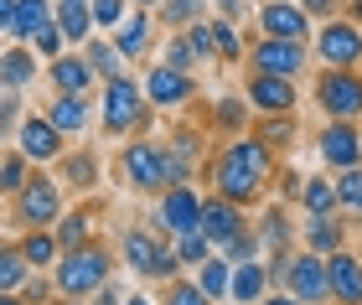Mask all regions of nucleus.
<instances>
[{
    "mask_svg": "<svg viewBox=\"0 0 362 305\" xmlns=\"http://www.w3.org/2000/svg\"><path fill=\"white\" fill-rule=\"evenodd\" d=\"M207 171H212V191H218V197L249 207V202L264 197V186L274 181V150L259 135H238L212 155Z\"/></svg>",
    "mask_w": 362,
    "mask_h": 305,
    "instance_id": "nucleus-1",
    "label": "nucleus"
},
{
    "mask_svg": "<svg viewBox=\"0 0 362 305\" xmlns=\"http://www.w3.org/2000/svg\"><path fill=\"white\" fill-rule=\"evenodd\" d=\"M151 99H145L140 78L135 73H119V78H104L98 83V130L124 140V135H145L151 130Z\"/></svg>",
    "mask_w": 362,
    "mask_h": 305,
    "instance_id": "nucleus-2",
    "label": "nucleus"
},
{
    "mask_svg": "<svg viewBox=\"0 0 362 305\" xmlns=\"http://www.w3.org/2000/svg\"><path fill=\"white\" fill-rule=\"evenodd\" d=\"M119 264L135 280H145V285H171L181 275L176 244H171V233L160 228V222H151V228H129L119 238Z\"/></svg>",
    "mask_w": 362,
    "mask_h": 305,
    "instance_id": "nucleus-3",
    "label": "nucleus"
},
{
    "mask_svg": "<svg viewBox=\"0 0 362 305\" xmlns=\"http://www.w3.org/2000/svg\"><path fill=\"white\" fill-rule=\"evenodd\" d=\"M109 280H114V253L98 244V238H88V244H78V249H62L57 264H52V285H57V295H68V300H88L93 290H104Z\"/></svg>",
    "mask_w": 362,
    "mask_h": 305,
    "instance_id": "nucleus-4",
    "label": "nucleus"
},
{
    "mask_svg": "<svg viewBox=\"0 0 362 305\" xmlns=\"http://www.w3.org/2000/svg\"><path fill=\"white\" fill-rule=\"evenodd\" d=\"M62 213H68V207H62V181L31 166L26 186L11 197V217L21 222V233H26V228H57Z\"/></svg>",
    "mask_w": 362,
    "mask_h": 305,
    "instance_id": "nucleus-5",
    "label": "nucleus"
},
{
    "mask_svg": "<svg viewBox=\"0 0 362 305\" xmlns=\"http://www.w3.org/2000/svg\"><path fill=\"white\" fill-rule=\"evenodd\" d=\"M119 171H124V181L135 186L140 197H160V191L171 186V176H166V145H156V140H124Z\"/></svg>",
    "mask_w": 362,
    "mask_h": 305,
    "instance_id": "nucleus-6",
    "label": "nucleus"
},
{
    "mask_svg": "<svg viewBox=\"0 0 362 305\" xmlns=\"http://www.w3.org/2000/svg\"><path fill=\"white\" fill-rule=\"evenodd\" d=\"M310 52L321 57V68H362V26L347 16L316 21L310 31Z\"/></svg>",
    "mask_w": 362,
    "mask_h": 305,
    "instance_id": "nucleus-7",
    "label": "nucleus"
},
{
    "mask_svg": "<svg viewBox=\"0 0 362 305\" xmlns=\"http://www.w3.org/2000/svg\"><path fill=\"white\" fill-rule=\"evenodd\" d=\"M316 109L326 119H362V68H321Z\"/></svg>",
    "mask_w": 362,
    "mask_h": 305,
    "instance_id": "nucleus-8",
    "label": "nucleus"
},
{
    "mask_svg": "<svg viewBox=\"0 0 362 305\" xmlns=\"http://www.w3.org/2000/svg\"><path fill=\"white\" fill-rule=\"evenodd\" d=\"M279 290H290L295 300L305 305H332V285H326V259L310 249H295L290 264H285V280H279Z\"/></svg>",
    "mask_w": 362,
    "mask_h": 305,
    "instance_id": "nucleus-9",
    "label": "nucleus"
},
{
    "mask_svg": "<svg viewBox=\"0 0 362 305\" xmlns=\"http://www.w3.org/2000/svg\"><path fill=\"white\" fill-rule=\"evenodd\" d=\"M16 150H21L31 166H57L62 150H68V135H62L47 114H21V130H16Z\"/></svg>",
    "mask_w": 362,
    "mask_h": 305,
    "instance_id": "nucleus-10",
    "label": "nucleus"
},
{
    "mask_svg": "<svg viewBox=\"0 0 362 305\" xmlns=\"http://www.w3.org/2000/svg\"><path fill=\"white\" fill-rule=\"evenodd\" d=\"M243 99H249L254 114H295V104H300V88H295V78H279V73H254L243 78Z\"/></svg>",
    "mask_w": 362,
    "mask_h": 305,
    "instance_id": "nucleus-11",
    "label": "nucleus"
},
{
    "mask_svg": "<svg viewBox=\"0 0 362 305\" xmlns=\"http://www.w3.org/2000/svg\"><path fill=\"white\" fill-rule=\"evenodd\" d=\"M316 155H321L326 171L362 166V124L357 119H326V130L316 135Z\"/></svg>",
    "mask_w": 362,
    "mask_h": 305,
    "instance_id": "nucleus-12",
    "label": "nucleus"
},
{
    "mask_svg": "<svg viewBox=\"0 0 362 305\" xmlns=\"http://www.w3.org/2000/svg\"><path fill=\"white\" fill-rule=\"evenodd\" d=\"M156 222H160L171 238H176V233H192L197 222H202V191H197L192 181H171V186L156 197Z\"/></svg>",
    "mask_w": 362,
    "mask_h": 305,
    "instance_id": "nucleus-13",
    "label": "nucleus"
},
{
    "mask_svg": "<svg viewBox=\"0 0 362 305\" xmlns=\"http://www.w3.org/2000/svg\"><path fill=\"white\" fill-rule=\"evenodd\" d=\"M140 88H145V99H151V109H187V104L197 99V78L181 73V68H171V62L145 68Z\"/></svg>",
    "mask_w": 362,
    "mask_h": 305,
    "instance_id": "nucleus-14",
    "label": "nucleus"
},
{
    "mask_svg": "<svg viewBox=\"0 0 362 305\" xmlns=\"http://www.w3.org/2000/svg\"><path fill=\"white\" fill-rule=\"evenodd\" d=\"M305 47H310V42L259 37V42L249 47V68H254V73H279V78H300V73H305V62H310Z\"/></svg>",
    "mask_w": 362,
    "mask_h": 305,
    "instance_id": "nucleus-15",
    "label": "nucleus"
},
{
    "mask_svg": "<svg viewBox=\"0 0 362 305\" xmlns=\"http://www.w3.org/2000/svg\"><path fill=\"white\" fill-rule=\"evenodd\" d=\"M254 21H259V37H285V42H310L316 21L300 11V0H264L254 6Z\"/></svg>",
    "mask_w": 362,
    "mask_h": 305,
    "instance_id": "nucleus-16",
    "label": "nucleus"
},
{
    "mask_svg": "<svg viewBox=\"0 0 362 305\" xmlns=\"http://www.w3.org/2000/svg\"><path fill=\"white\" fill-rule=\"evenodd\" d=\"M197 228L207 233L212 249H223V244H233V238L249 228V217H243L238 202H228V197H218V191H212V197H202V222H197Z\"/></svg>",
    "mask_w": 362,
    "mask_h": 305,
    "instance_id": "nucleus-17",
    "label": "nucleus"
},
{
    "mask_svg": "<svg viewBox=\"0 0 362 305\" xmlns=\"http://www.w3.org/2000/svg\"><path fill=\"white\" fill-rule=\"evenodd\" d=\"M326 285H332V305H362V259L352 249L326 253Z\"/></svg>",
    "mask_w": 362,
    "mask_h": 305,
    "instance_id": "nucleus-18",
    "label": "nucleus"
},
{
    "mask_svg": "<svg viewBox=\"0 0 362 305\" xmlns=\"http://www.w3.org/2000/svg\"><path fill=\"white\" fill-rule=\"evenodd\" d=\"M300 238H305L310 253H321V259H326V253L347 249V217H341V213H305Z\"/></svg>",
    "mask_w": 362,
    "mask_h": 305,
    "instance_id": "nucleus-19",
    "label": "nucleus"
},
{
    "mask_svg": "<svg viewBox=\"0 0 362 305\" xmlns=\"http://www.w3.org/2000/svg\"><path fill=\"white\" fill-rule=\"evenodd\" d=\"M47 83H52V93H93V68H88V57L83 52H62L47 62Z\"/></svg>",
    "mask_w": 362,
    "mask_h": 305,
    "instance_id": "nucleus-20",
    "label": "nucleus"
},
{
    "mask_svg": "<svg viewBox=\"0 0 362 305\" xmlns=\"http://www.w3.org/2000/svg\"><path fill=\"white\" fill-rule=\"evenodd\" d=\"M151 31H156V11H145V6H129V16L119 26L109 31V42L124 52V62H135L145 47H151Z\"/></svg>",
    "mask_w": 362,
    "mask_h": 305,
    "instance_id": "nucleus-21",
    "label": "nucleus"
},
{
    "mask_svg": "<svg viewBox=\"0 0 362 305\" xmlns=\"http://www.w3.org/2000/svg\"><path fill=\"white\" fill-rule=\"evenodd\" d=\"M37 73H42V57L31 52L26 42H11L6 52H0V88H11V93H21L37 83Z\"/></svg>",
    "mask_w": 362,
    "mask_h": 305,
    "instance_id": "nucleus-22",
    "label": "nucleus"
},
{
    "mask_svg": "<svg viewBox=\"0 0 362 305\" xmlns=\"http://www.w3.org/2000/svg\"><path fill=\"white\" fill-rule=\"evenodd\" d=\"M259 249H264V259H290L295 253V217L285 213V207H269L264 222H259Z\"/></svg>",
    "mask_w": 362,
    "mask_h": 305,
    "instance_id": "nucleus-23",
    "label": "nucleus"
},
{
    "mask_svg": "<svg viewBox=\"0 0 362 305\" xmlns=\"http://www.w3.org/2000/svg\"><path fill=\"white\" fill-rule=\"evenodd\" d=\"M47 119H52L62 135H83L93 124V99H88V93H52Z\"/></svg>",
    "mask_w": 362,
    "mask_h": 305,
    "instance_id": "nucleus-24",
    "label": "nucleus"
},
{
    "mask_svg": "<svg viewBox=\"0 0 362 305\" xmlns=\"http://www.w3.org/2000/svg\"><path fill=\"white\" fill-rule=\"evenodd\" d=\"M52 21L62 26V37H68V47H83L93 37V0H52Z\"/></svg>",
    "mask_w": 362,
    "mask_h": 305,
    "instance_id": "nucleus-25",
    "label": "nucleus"
},
{
    "mask_svg": "<svg viewBox=\"0 0 362 305\" xmlns=\"http://www.w3.org/2000/svg\"><path fill=\"white\" fill-rule=\"evenodd\" d=\"M264 290H269V269H264V259H243V264H233V280H228V300H233V305H259V300H264Z\"/></svg>",
    "mask_w": 362,
    "mask_h": 305,
    "instance_id": "nucleus-26",
    "label": "nucleus"
},
{
    "mask_svg": "<svg viewBox=\"0 0 362 305\" xmlns=\"http://www.w3.org/2000/svg\"><path fill=\"white\" fill-rule=\"evenodd\" d=\"M52 21V0H16V16H11V31H6V42H26Z\"/></svg>",
    "mask_w": 362,
    "mask_h": 305,
    "instance_id": "nucleus-27",
    "label": "nucleus"
},
{
    "mask_svg": "<svg viewBox=\"0 0 362 305\" xmlns=\"http://www.w3.org/2000/svg\"><path fill=\"white\" fill-rule=\"evenodd\" d=\"M57 171H62V186H73V191H93L98 186V160H93V150H62Z\"/></svg>",
    "mask_w": 362,
    "mask_h": 305,
    "instance_id": "nucleus-28",
    "label": "nucleus"
},
{
    "mask_svg": "<svg viewBox=\"0 0 362 305\" xmlns=\"http://www.w3.org/2000/svg\"><path fill=\"white\" fill-rule=\"evenodd\" d=\"M332 186H337V213L347 217V222H362V166L337 171Z\"/></svg>",
    "mask_w": 362,
    "mask_h": 305,
    "instance_id": "nucleus-29",
    "label": "nucleus"
},
{
    "mask_svg": "<svg viewBox=\"0 0 362 305\" xmlns=\"http://www.w3.org/2000/svg\"><path fill=\"white\" fill-rule=\"evenodd\" d=\"M83 57H88V68H93L98 83L124 73V52H119V47H114L109 37H88V42H83Z\"/></svg>",
    "mask_w": 362,
    "mask_h": 305,
    "instance_id": "nucleus-30",
    "label": "nucleus"
},
{
    "mask_svg": "<svg viewBox=\"0 0 362 305\" xmlns=\"http://www.w3.org/2000/svg\"><path fill=\"white\" fill-rule=\"evenodd\" d=\"M21 253H26L31 269H52L57 253H62V249H57V233H52V228H26V233H21Z\"/></svg>",
    "mask_w": 362,
    "mask_h": 305,
    "instance_id": "nucleus-31",
    "label": "nucleus"
},
{
    "mask_svg": "<svg viewBox=\"0 0 362 305\" xmlns=\"http://www.w3.org/2000/svg\"><path fill=\"white\" fill-rule=\"evenodd\" d=\"M228 280H233V264H228L223 253H212V259L197 264V285H202V295H207L212 305L228 300Z\"/></svg>",
    "mask_w": 362,
    "mask_h": 305,
    "instance_id": "nucleus-32",
    "label": "nucleus"
},
{
    "mask_svg": "<svg viewBox=\"0 0 362 305\" xmlns=\"http://www.w3.org/2000/svg\"><path fill=\"white\" fill-rule=\"evenodd\" d=\"M295 202H300V213H337V186H332V176H305Z\"/></svg>",
    "mask_w": 362,
    "mask_h": 305,
    "instance_id": "nucleus-33",
    "label": "nucleus"
},
{
    "mask_svg": "<svg viewBox=\"0 0 362 305\" xmlns=\"http://www.w3.org/2000/svg\"><path fill=\"white\" fill-rule=\"evenodd\" d=\"M52 233H57V249H78V244H88V238H93V213H88V207H78V213H62Z\"/></svg>",
    "mask_w": 362,
    "mask_h": 305,
    "instance_id": "nucleus-34",
    "label": "nucleus"
},
{
    "mask_svg": "<svg viewBox=\"0 0 362 305\" xmlns=\"http://www.w3.org/2000/svg\"><path fill=\"white\" fill-rule=\"evenodd\" d=\"M26 280H31V264L21 244H0V290H21Z\"/></svg>",
    "mask_w": 362,
    "mask_h": 305,
    "instance_id": "nucleus-35",
    "label": "nucleus"
},
{
    "mask_svg": "<svg viewBox=\"0 0 362 305\" xmlns=\"http://www.w3.org/2000/svg\"><path fill=\"white\" fill-rule=\"evenodd\" d=\"M31 176V160L21 150H0V197H16Z\"/></svg>",
    "mask_w": 362,
    "mask_h": 305,
    "instance_id": "nucleus-36",
    "label": "nucleus"
},
{
    "mask_svg": "<svg viewBox=\"0 0 362 305\" xmlns=\"http://www.w3.org/2000/svg\"><path fill=\"white\" fill-rule=\"evenodd\" d=\"M171 244H176V259H181V269H197L202 259H212V253H218V249L207 244V233H202V228H192V233H176Z\"/></svg>",
    "mask_w": 362,
    "mask_h": 305,
    "instance_id": "nucleus-37",
    "label": "nucleus"
},
{
    "mask_svg": "<svg viewBox=\"0 0 362 305\" xmlns=\"http://www.w3.org/2000/svg\"><path fill=\"white\" fill-rule=\"evenodd\" d=\"M212 42H218V62H243V57H249L243 31L233 21H218V16H212Z\"/></svg>",
    "mask_w": 362,
    "mask_h": 305,
    "instance_id": "nucleus-38",
    "label": "nucleus"
},
{
    "mask_svg": "<svg viewBox=\"0 0 362 305\" xmlns=\"http://www.w3.org/2000/svg\"><path fill=\"white\" fill-rule=\"evenodd\" d=\"M249 99H243V93H233V99H218L212 104V119L223 124V130H233V135H243V124H249Z\"/></svg>",
    "mask_w": 362,
    "mask_h": 305,
    "instance_id": "nucleus-39",
    "label": "nucleus"
},
{
    "mask_svg": "<svg viewBox=\"0 0 362 305\" xmlns=\"http://www.w3.org/2000/svg\"><path fill=\"white\" fill-rule=\"evenodd\" d=\"M259 140H264L269 150H285L290 140H295V124H290V114H259Z\"/></svg>",
    "mask_w": 362,
    "mask_h": 305,
    "instance_id": "nucleus-40",
    "label": "nucleus"
},
{
    "mask_svg": "<svg viewBox=\"0 0 362 305\" xmlns=\"http://www.w3.org/2000/svg\"><path fill=\"white\" fill-rule=\"evenodd\" d=\"M160 305H212V300L202 295V285H197V280L176 275V280L166 285V295H160Z\"/></svg>",
    "mask_w": 362,
    "mask_h": 305,
    "instance_id": "nucleus-41",
    "label": "nucleus"
},
{
    "mask_svg": "<svg viewBox=\"0 0 362 305\" xmlns=\"http://www.w3.org/2000/svg\"><path fill=\"white\" fill-rule=\"evenodd\" d=\"M160 52H166V57H160V62H171V68H181V73H197V62H202V57H197V52H192V42H187V31H171V42H166V47H160Z\"/></svg>",
    "mask_w": 362,
    "mask_h": 305,
    "instance_id": "nucleus-42",
    "label": "nucleus"
},
{
    "mask_svg": "<svg viewBox=\"0 0 362 305\" xmlns=\"http://www.w3.org/2000/svg\"><path fill=\"white\" fill-rule=\"evenodd\" d=\"M21 300H26V305H52V300H57L52 269H31V280L21 285Z\"/></svg>",
    "mask_w": 362,
    "mask_h": 305,
    "instance_id": "nucleus-43",
    "label": "nucleus"
},
{
    "mask_svg": "<svg viewBox=\"0 0 362 305\" xmlns=\"http://www.w3.org/2000/svg\"><path fill=\"white\" fill-rule=\"evenodd\" d=\"M31 52L47 57V62L62 57V52H68V37H62V26H57V21H47V26L37 31V37H31Z\"/></svg>",
    "mask_w": 362,
    "mask_h": 305,
    "instance_id": "nucleus-44",
    "label": "nucleus"
},
{
    "mask_svg": "<svg viewBox=\"0 0 362 305\" xmlns=\"http://www.w3.org/2000/svg\"><path fill=\"white\" fill-rule=\"evenodd\" d=\"M218 253H223L228 264H243V259H264V249H259V233H254V228H243V233L233 238V244H223Z\"/></svg>",
    "mask_w": 362,
    "mask_h": 305,
    "instance_id": "nucleus-45",
    "label": "nucleus"
},
{
    "mask_svg": "<svg viewBox=\"0 0 362 305\" xmlns=\"http://www.w3.org/2000/svg\"><path fill=\"white\" fill-rule=\"evenodd\" d=\"M187 42H192V52L202 57V62H218V42H212V16H202V21H192V26H187Z\"/></svg>",
    "mask_w": 362,
    "mask_h": 305,
    "instance_id": "nucleus-46",
    "label": "nucleus"
},
{
    "mask_svg": "<svg viewBox=\"0 0 362 305\" xmlns=\"http://www.w3.org/2000/svg\"><path fill=\"white\" fill-rule=\"evenodd\" d=\"M21 130V93H0V145H6V140Z\"/></svg>",
    "mask_w": 362,
    "mask_h": 305,
    "instance_id": "nucleus-47",
    "label": "nucleus"
},
{
    "mask_svg": "<svg viewBox=\"0 0 362 305\" xmlns=\"http://www.w3.org/2000/svg\"><path fill=\"white\" fill-rule=\"evenodd\" d=\"M129 16V0H93V26L98 31H114Z\"/></svg>",
    "mask_w": 362,
    "mask_h": 305,
    "instance_id": "nucleus-48",
    "label": "nucleus"
},
{
    "mask_svg": "<svg viewBox=\"0 0 362 305\" xmlns=\"http://www.w3.org/2000/svg\"><path fill=\"white\" fill-rule=\"evenodd\" d=\"M341 6H347V0H300V11L310 21H332V16H341Z\"/></svg>",
    "mask_w": 362,
    "mask_h": 305,
    "instance_id": "nucleus-49",
    "label": "nucleus"
},
{
    "mask_svg": "<svg viewBox=\"0 0 362 305\" xmlns=\"http://www.w3.org/2000/svg\"><path fill=\"white\" fill-rule=\"evenodd\" d=\"M212 16H218V21H243V0H212Z\"/></svg>",
    "mask_w": 362,
    "mask_h": 305,
    "instance_id": "nucleus-50",
    "label": "nucleus"
},
{
    "mask_svg": "<svg viewBox=\"0 0 362 305\" xmlns=\"http://www.w3.org/2000/svg\"><path fill=\"white\" fill-rule=\"evenodd\" d=\"M88 305H124V295L114 290V280H109L104 290H93V295H88Z\"/></svg>",
    "mask_w": 362,
    "mask_h": 305,
    "instance_id": "nucleus-51",
    "label": "nucleus"
},
{
    "mask_svg": "<svg viewBox=\"0 0 362 305\" xmlns=\"http://www.w3.org/2000/svg\"><path fill=\"white\" fill-rule=\"evenodd\" d=\"M259 305H305V300H295L290 290H264V300H259Z\"/></svg>",
    "mask_w": 362,
    "mask_h": 305,
    "instance_id": "nucleus-52",
    "label": "nucleus"
},
{
    "mask_svg": "<svg viewBox=\"0 0 362 305\" xmlns=\"http://www.w3.org/2000/svg\"><path fill=\"white\" fill-rule=\"evenodd\" d=\"M11 16H16V0H0V37L11 31Z\"/></svg>",
    "mask_w": 362,
    "mask_h": 305,
    "instance_id": "nucleus-53",
    "label": "nucleus"
},
{
    "mask_svg": "<svg viewBox=\"0 0 362 305\" xmlns=\"http://www.w3.org/2000/svg\"><path fill=\"white\" fill-rule=\"evenodd\" d=\"M341 16H347V21H357V26H362V0H347V6H341Z\"/></svg>",
    "mask_w": 362,
    "mask_h": 305,
    "instance_id": "nucleus-54",
    "label": "nucleus"
},
{
    "mask_svg": "<svg viewBox=\"0 0 362 305\" xmlns=\"http://www.w3.org/2000/svg\"><path fill=\"white\" fill-rule=\"evenodd\" d=\"M0 305H26V300H21V290H0Z\"/></svg>",
    "mask_w": 362,
    "mask_h": 305,
    "instance_id": "nucleus-55",
    "label": "nucleus"
},
{
    "mask_svg": "<svg viewBox=\"0 0 362 305\" xmlns=\"http://www.w3.org/2000/svg\"><path fill=\"white\" fill-rule=\"evenodd\" d=\"M124 305H160V300H151V295H140V290H135V295H124Z\"/></svg>",
    "mask_w": 362,
    "mask_h": 305,
    "instance_id": "nucleus-56",
    "label": "nucleus"
},
{
    "mask_svg": "<svg viewBox=\"0 0 362 305\" xmlns=\"http://www.w3.org/2000/svg\"><path fill=\"white\" fill-rule=\"evenodd\" d=\"M129 6H145V11H160V0H129Z\"/></svg>",
    "mask_w": 362,
    "mask_h": 305,
    "instance_id": "nucleus-57",
    "label": "nucleus"
},
{
    "mask_svg": "<svg viewBox=\"0 0 362 305\" xmlns=\"http://www.w3.org/2000/svg\"><path fill=\"white\" fill-rule=\"evenodd\" d=\"M52 305H88V300H68V295H62V300H52Z\"/></svg>",
    "mask_w": 362,
    "mask_h": 305,
    "instance_id": "nucleus-58",
    "label": "nucleus"
}]
</instances>
